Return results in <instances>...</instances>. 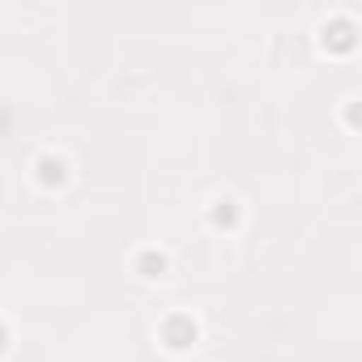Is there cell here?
<instances>
[{
    "instance_id": "5",
    "label": "cell",
    "mask_w": 362,
    "mask_h": 362,
    "mask_svg": "<svg viewBox=\"0 0 362 362\" xmlns=\"http://www.w3.org/2000/svg\"><path fill=\"white\" fill-rule=\"evenodd\" d=\"M5 341H9V332H5V324H0V349H5Z\"/></svg>"
},
{
    "instance_id": "3",
    "label": "cell",
    "mask_w": 362,
    "mask_h": 362,
    "mask_svg": "<svg viewBox=\"0 0 362 362\" xmlns=\"http://www.w3.org/2000/svg\"><path fill=\"white\" fill-rule=\"evenodd\" d=\"M136 269H141L145 277H158V273L166 269V256H158V252H141V256H136Z\"/></svg>"
},
{
    "instance_id": "4",
    "label": "cell",
    "mask_w": 362,
    "mask_h": 362,
    "mask_svg": "<svg viewBox=\"0 0 362 362\" xmlns=\"http://www.w3.org/2000/svg\"><path fill=\"white\" fill-rule=\"evenodd\" d=\"M235 218H239L235 201H218V209H214V226H235Z\"/></svg>"
},
{
    "instance_id": "1",
    "label": "cell",
    "mask_w": 362,
    "mask_h": 362,
    "mask_svg": "<svg viewBox=\"0 0 362 362\" xmlns=\"http://www.w3.org/2000/svg\"><path fill=\"white\" fill-rule=\"evenodd\" d=\"M162 341H166L170 349H188V345L197 341V324H192L188 315H175V320L162 324Z\"/></svg>"
},
{
    "instance_id": "2",
    "label": "cell",
    "mask_w": 362,
    "mask_h": 362,
    "mask_svg": "<svg viewBox=\"0 0 362 362\" xmlns=\"http://www.w3.org/2000/svg\"><path fill=\"white\" fill-rule=\"evenodd\" d=\"M64 175H69V166H64V158H39V184H64Z\"/></svg>"
}]
</instances>
